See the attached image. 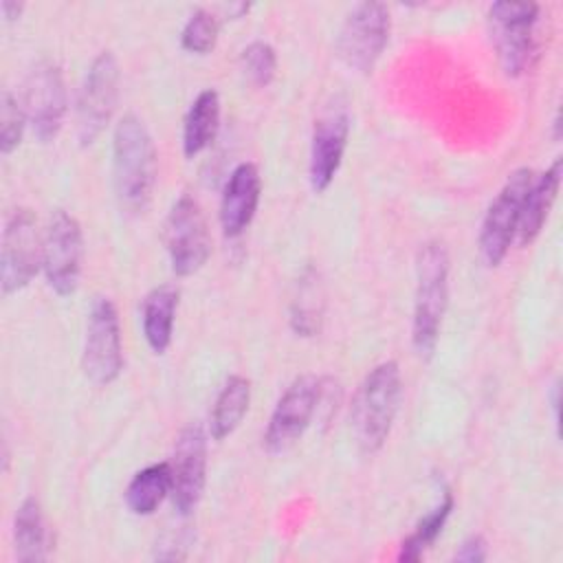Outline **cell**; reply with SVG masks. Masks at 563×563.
<instances>
[{
	"label": "cell",
	"mask_w": 563,
	"mask_h": 563,
	"mask_svg": "<svg viewBox=\"0 0 563 563\" xmlns=\"http://www.w3.org/2000/svg\"><path fill=\"white\" fill-rule=\"evenodd\" d=\"M172 501L180 517L196 510L207 484V435L200 424L185 427L172 455Z\"/></svg>",
	"instance_id": "cell-14"
},
{
	"label": "cell",
	"mask_w": 563,
	"mask_h": 563,
	"mask_svg": "<svg viewBox=\"0 0 563 563\" xmlns=\"http://www.w3.org/2000/svg\"><path fill=\"white\" fill-rule=\"evenodd\" d=\"M220 128V97L213 88L198 92L183 121V152L187 158L205 152Z\"/></svg>",
	"instance_id": "cell-18"
},
{
	"label": "cell",
	"mask_w": 563,
	"mask_h": 563,
	"mask_svg": "<svg viewBox=\"0 0 563 563\" xmlns=\"http://www.w3.org/2000/svg\"><path fill=\"white\" fill-rule=\"evenodd\" d=\"M178 297V288L165 284L150 290L143 301V334L154 354H165L172 343Z\"/></svg>",
	"instance_id": "cell-19"
},
{
	"label": "cell",
	"mask_w": 563,
	"mask_h": 563,
	"mask_svg": "<svg viewBox=\"0 0 563 563\" xmlns=\"http://www.w3.org/2000/svg\"><path fill=\"white\" fill-rule=\"evenodd\" d=\"M112 180L123 213L139 216L147 209L156 183V150L145 123L132 112L114 125Z\"/></svg>",
	"instance_id": "cell-1"
},
{
	"label": "cell",
	"mask_w": 563,
	"mask_h": 563,
	"mask_svg": "<svg viewBox=\"0 0 563 563\" xmlns=\"http://www.w3.org/2000/svg\"><path fill=\"white\" fill-rule=\"evenodd\" d=\"M402 394L400 367L383 361L367 372L352 400V431L363 453L372 455L387 442Z\"/></svg>",
	"instance_id": "cell-3"
},
{
	"label": "cell",
	"mask_w": 563,
	"mask_h": 563,
	"mask_svg": "<svg viewBox=\"0 0 563 563\" xmlns=\"http://www.w3.org/2000/svg\"><path fill=\"white\" fill-rule=\"evenodd\" d=\"M22 106L37 141H53L66 114V86L62 70L51 59H40L26 75Z\"/></svg>",
	"instance_id": "cell-12"
},
{
	"label": "cell",
	"mask_w": 563,
	"mask_h": 563,
	"mask_svg": "<svg viewBox=\"0 0 563 563\" xmlns=\"http://www.w3.org/2000/svg\"><path fill=\"white\" fill-rule=\"evenodd\" d=\"M172 495V466L169 462H158L134 473L125 488V506L130 512L145 517L152 515L163 499Z\"/></svg>",
	"instance_id": "cell-21"
},
{
	"label": "cell",
	"mask_w": 563,
	"mask_h": 563,
	"mask_svg": "<svg viewBox=\"0 0 563 563\" xmlns=\"http://www.w3.org/2000/svg\"><path fill=\"white\" fill-rule=\"evenodd\" d=\"M240 66L253 86L264 88L273 81L275 70H277L275 48L262 40L251 42L240 55Z\"/></svg>",
	"instance_id": "cell-26"
},
{
	"label": "cell",
	"mask_w": 563,
	"mask_h": 563,
	"mask_svg": "<svg viewBox=\"0 0 563 563\" xmlns=\"http://www.w3.org/2000/svg\"><path fill=\"white\" fill-rule=\"evenodd\" d=\"M249 402H251V380L240 374L229 376L213 402L211 422H209L211 438L224 440L227 435H231L240 427L244 413L249 411Z\"/></svg>",
	"instance_id": "cell-22"
},
{
	"label": "cell",
	"mask_w": 563,
	"mask_h": 563,
	"mask_svg": "<svg viewBox=\"0 0 563 563\" xmlns=\"http://www.w3.org/2000/svg\"><path fill=\"white\" fill-rule=\"evenodd\" d=\"M455 561H464V563H479L486 559V541L482 534H471L468 539L462 541L460 550L453 556Z\"/></svg>",
	"instance_id": "cell-28"
},
{
	"label": "cell",
	"mask_w": 563,
	"mask_h": 563,
	"mask_svg": "<svg viewBox=\"0 0 563 563\" xmlns=\"http://www.w3.org/2000/svg\"><path fill=\"white\" fill-rule=\"evenodd\" d=\"M451 510H453V493L449 488H444L440 501L416 523L413 532L402 541L398 561H418L444 530V523H446Z\"/></svg>",
	"instance_id": "cell-24"
},
{
	"label": "cell",
	"mask_w": 563,
	"mask_h": 563,
	"mask_svg": "<svg viewBox=\"0 0 563 563\" xmlns=\"http://www.w3.org/2000/svg\"><path fill=\"white\" fill-rule=\"evenodd\" d=\"M262 180L253 163H240L227 178L220 198V227L227 238H238L253 220Z\"/></svg>",
	"instance_id": "cell-16"
},
{
	"label": "cell",
	"mask_w": 563,
	"mask_h": 563,
	"mask_svg": "<svg viewBox=\"0 0 563 563\" xmlns=\"http://www.w3.org/2000/svg\"><path fill=\"white\" fill-rule=\"evenodd\" d=\"M321 396V380L312 374L297 376L279 396L268 427L264 431V446L271 453L288 451L308 429Z\"/></svg>",
	"instance_id": "cell-13"
},
{
	"label": "cell",
	"mask_w": 563,
	"mask_h": 563,
	"mask_svg": "<svg viewBox=\"0 0 563 563\" xmlns=\"http://www.w3.org/2000/svg\"><path fill=\"white\" fill-rule=\"evenodd\" d=\"M559 183H561V158H554L550 169H545L539 178H534L528 189V196H526L523 209H521L519 231H517L519 244L526 246L541 233V229L548 220V213L554 205Z\"/></svg>",
	"instance_id": "cell-17"
},
{
	"label": "cell",
	"mask_w": 563,
	"mask_h": 563,
	"mask_svg": "<svg viewBox=\"0 0 563 563\" xmlns=\"http://www.w3.org/2000/svg\"><path fill=\"white\" fill-rule=\"evenodd\" d=\"M81 367L86 378L99 387L117 380L123 369L119 312L108 297H95L88 310Z\"/></svg>",
	"instance_id": "cell-8"
},
{
	"label": "cell",
	"mask_w": 563,
	"mask_h": 563,
	"mask_svg": "<svg viewBox=\"0 0 563 563\" xmlns=\"http://www.w3.org/2000/svg\"><path fill=\"white\" fill-rule=\"evenodd\" d=\"M218 18L207 9H196L180 31V46L187 53L207 55L218 42Z\"/></svg>",
	"instance_id": "cell-25"
},
{
	"label": "cell",
	"mask_w": 563,
	"mask_h": 563,
	"mask_svg": "<svg viewBox=\"0 0 563 563\" xmlns=\"http://www.w3.org/2000/svg\"><path fill=\"white\" fill-rule=\"evenodd\" d=\"M42 240L44 233H40L31 209L20 207L7 218L0 257V282L4 295L26 288L37 275L42 266Z\"/></svg>",
	"instance_id": "cell-11"
},
{
	"label": "cell",
	"mask_w": 563,
	"mask_h": 563,
	"mask_svg": "<svg viewBox=\"0 0 563 563\" xmlns=\"http://www.w3.org/2000/svg\"><path fill=\"white\" fill-rule=\"evenodd\" d=\"M451 260L442 242L429 240L416 257V301L411 321V343L418 356L429 358L435 352L442 321L449 306Z\"/></svg>",
	"instance_id": "cell-2"
},
{
	"label": "cell",
	"mask_w": 563,
	"mask_h": 563,
	"mask_svg": "<svg viewBox=\"0 0 563 563\" xmlns=\"http://www.w3.org/2000/svg\"><path fill=\"white\" fill-rule=\"evenodd\" d=\"M532 180H534V174L530 167L515 169L506 178L495 200L490 202L479 229V257L486 266L495 268L506 257L519 231L523 200L528 196Z\"/></svg>",
	"instance_id": "cell-5"
},
{
	"label": "cell",
	"mask_w": 563,
	"mask_h": 563,
	"mask_svg": "<svg viewBox=\"0 0 563 563\" xmlns=\"http://www.w3.org/2000/svg\"><path fill=\"white\" fill-rule=\"evenodd\" d=\"M84 240L81 227L75 216L64 209H55L48 216L42 240V268L46 284L59 295L68 297L79 286Z\"/></svg>",
	"instance_id": "cell-9"
},
{
	"label": "cell",
	"mask_w": 563,
	"mask_h": 563,
	"mask_svg": "<svg viewBox=\"0 0 563 563\" xmlns=\"http://www.w3.org/2000/svg\"><path fill=\"white\" fill-rule=\"evenodd\" d=\"M539 4L534 2H493L488 7L490 37L499 64L508 77H519L534 55V26Z\"/></svg>",
	"instance_id": "cell-6"
},
{
	"label": "cell",
	"mask_w": 563,
	"mask_h": 563,
	"mask_svg": "<svg viewBox=\"0 0 563 563\" xmlns=\"http://www.w3.org/2000/svg\"><path fill=\"white\" fill-rule=\"evenodd\" d=\"M15 559L22 563L44 561L48 554V532L42 515V506L35 497L22 499L13 519Z\"/></svg>",
	"instance_id": "cell-20"
},
{
	"label": "cell",
	"mask_w": 563,
	"mask_h": 563,
	"mask_svg": "<svg viewBox=\"0 0 563 563\" xmlns=\"http://www.w3.org/2000/svg\"><path fill=\"white\" fill-rule=\"evenodd\" d=\"M165 246L172 271L180 277L198 273L211 253V238L200 205L183 194L165 220Z\"/></svg>",
	"instance_id": "cell-10"
},
{
	"label": "cell",
	"mask_w": 563,
	"mask_h": 563,
	"mask_svg": "<svg viewBox=\"0 0 563 563\" xmlns=\"http://www.w3.org/2000/svg\"><path fill=\"white\" fill-rule=\"evenodd\" d=\"M350 136V112L343 103L330 106L317 121L310 141V163H308V178L310 187L321 194L325 191L341 163L347 147Z\"/></svg>",
	"instance_id": "cell-15"
},
{
	"label": "cell",
	"mask_w": 563,
	"mask_h": 563,
	"mask_svg": "<svg viewBox=\"0 0 563 563\" xmlns=\"http://www.w3.org/2000/svg\"><path fill=\"white\" fill-rule=\"evenodd\" d=\"M119 99V64L110 51H101L88 66L79 88L75 128L79 143L92 145L112 119Z\"/></svg>",
	"instance_id": "cell-7"
},
{
	"label": "cell",
	"mask_w": 563,
	"mask_h": 563,
	"mask_svg": "<svg viewBox=\"0 0 563 563\" xmlns=\"http://www.w3.org/2000/svg\"><path fill=\"white\" fill-rule=\"evenodd\" d=\"M0 9H2L4 20H7V22H13L15 18H20V13H22L24 4H18V2H11V0H4V2L0 4Z\"/></svg>",
	"instance_id": "cell-29"
},
{
	"label": "cell",
	"mask_w": 563,
	"mask_h": 563,
	"mask_svg": "<svg viewBox=\"0 0 563 563\" xmlns=\"http://www.w3.org/2000/svg\"><path fill=\"white\" fill-rule=\"evenodd\" d=\"M389 29V9L383 2L354 4L336 37L339 59L354 73H372L387 46Z\"/></svg>",
	"instance_id": "cell-4"
},
{
	"label": "cell",
	"mask_w": 563,
	"mask_h": 563,
	"mask_svg": "<svg viewBox=\"0 0 563 563\" xmlns=\"http://www.w3.org/2000/svg\"><path fill=\"white\" fill-rule=\"evenodd\" d=\"M323 314V295L319 277L312 268H308L297 282V292L290 303V323L292 330L301 336H312L321 328Z\"/></svg>",
	"instance_id": "cell-23"
},
{
	"label": "cell",
	"mask_w": 563,
	"mask_h": 563,
	"mask_svg": "<svg viewBox=\"0 0 563 563\" xmlns=\"http://www.w3.org/2000/svg\"><path fill=\"white\" fill-rule=\"evenodd\" d=\"M26 125L29 121L22 101L13 92L4 90L0 101V152L4 156H9L20 145Z\"/></svg>",
	"instance_id": "cell-27"
}]
</instances>
